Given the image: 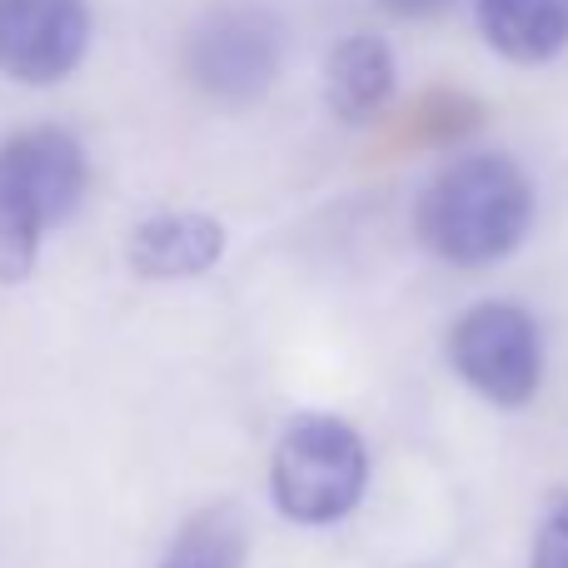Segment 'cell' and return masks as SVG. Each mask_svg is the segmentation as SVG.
<instances>
[{
  "mask_svg": "<svg viewBox=\"0 0 568 568\" xmlns=\"http://www.w3.org/2000/svg\"><path fill=\"white\" fill-rule=\"evenodd\" d=\"M529 568H568V494H559L544 509L534 549H529Z\"/></svg>",
  "mask_w": 568,
  "mask_h": 568,
  "instance_id": "cell-12",
  "label": "cell"
},
{
  "mask_svg": "<svg viewBox=\"0 0 568 568\" xmlns=\"http://www.w3.org/2000/svg\"><path fill=\"white\" fill-rule=\"evenodd\" d=\"M250 559V519L240 504H205L180 524L160 568H245Z\"/></svg>",
  "mask_w": 568,
  "mask_h": 568,
  "instance_id": "cell-10",
  "label": "cell"
},
{
  "mask_svg": "<svg viewBox=\"0 0 568 568\" xmlns=\"http://www.w3.org/2000/svg\"><path fill=\"white\" fill-rule=\"evenodd\" d=\"M0 160H6V170L20 180V190L36 200L45 230L65 225V220L80 210L85 190H90L85 145H80L70 130H60V125L16 130V135L0 145Z\"/></svg>",
  "mask_w": 568,
  "mask_h": 568,
  "instance_id": "cell-6",
  "label": "cell"
},
{
  "mask_svg": "<svg viewBox=\"0 0 568 568\" xmlns=\"http://www.w3.org/2000/svg\"><path fill=\"white\" fill-rule=\"evenodd\" d=\"M225 225L205 210H160L145 215L125 240V265L150 284L200 280L225 260Z\"/></svg>",
  "mask_w": 568,
  "mask_h": 568,
  "instance_id": "cell-7",
  "label": "cell"
},
{
  "mask_svg": "<svg viewBox=\"0 0 568 568\" xmlns=\"http://www.w3.org/2000/svg\"><path fill=\"white\" fill-rule=\"evenodd\" d=\"M85 0H0V75L26 90H50L80 70L90 50Z\"/></svg>",
  "mask_w": 568,
  "mask_h": 568,
  "instance_id": "cell-5",
  "label": "cell"
},
{
  "mask_svg": "<svg viewBox=\"0 0 568 568\" xmlns=\"http://www.w3.org/2000/svg\"><path fill=\"white\" fill-rule=\"evenodd\" d=\"M449 369L469 384L479 399L499 409H524L544 384V334L524 304L484 300L469 304L449 324Z\"/></svg>",
  "mask_w": 568,
  "mask_h": 568,
  "instance_id": "cell-4",
  "label": "cell"
},
{
  "mask_svg": "<svg viewBox=\"0 0 568 568\" xmlns=\"http://www.w3.org/2000/svg\"><path fill=\"white\" fill-rule=\"evenodd\" d=\"M399 85V60L384 36H344L324 60V105L339 125H369L389 110Z\"/></svg>",
  "mask_w": 568,
  "mask_h": 568,
  "instance_id": "cell-8",
  "label": "cell"
},
{
  "mask_svg": "<svg viewBox=\"0 0 568 568\" xmlns=\"http://www.w3.org/2000/svg\"><path fill=\"white\" fill-rule=\"evenodd\" d=\"M36 200L20 190V180L0 160V284H26L40 265V240H45Z\"/></svg>",
  "mask_w": 568,
  "mask_h": 568,
  "instance_id": "cell-11",
  "label": "cell"
},
{
  "mask_svg": "<svg viewBox=\"0 0 568 568\" xmlns=\"http://www.w3.org/2000/svg\"><path fill=\"white\" fill-rule=\"evenodd\" d=\"M379 6L399 20H429V16H444L454 0H379Z\"/></svg>",
  "mask_w": 568,
  "mask_h": 568,
  "instance_id": "cell-13",
  "label": "cell"
},
{
  "mask_svg": "<svg viewBox=\"0 0 568 568\" xmlns=\"http://www.w3.org/2000/svg\"><path fill=\"white\" fill-rule=\"evenodd\" d=\"M369 484V449L359 429L334 414H294L270 454V499L300 529L349 519Z\"/></svg>",
  "mask_w": 568,
  "mask_h": 568,
  "instance_id": "cell-2",
  "label": "cell"
},
{
  "mask_svg": "<svg viewBox=\"0 0 568 568\" xmlns=\"http://www.w3.org/2000/svg\"><path fill=\"white\" fill-rule=\"evenodd\" d=\"M474 20L514 65H549L568 50V0H474Z\"/></svg>",
  "mask_w": 568,
  "mask_h": 568,
  "instance_id": "cell-9",
  "label": "cell"
},
{
  "mask_svg": "<svg viewBox=\"0 0 568 568\" xmlns=\"http://www.w3.org/2000/svg\"><path fill=\"white\" fill-rule=\"evenodd\" d=\"M284 65V26L260 0H230L190 26L185 36V75L200 95L220 105H255L280 80Z\"/></svg>",
  "mask_w": 568,
  "mask_h": 568,
  "instance_id": "cell-3",
  "label": "cell"
},
{
  "mask_svg": "<svg viewBox=\"0 0 568 568\" xmlns=\"http://www.w3.org/2000/svg\"><path fill=\"white\" fill-rule=\"evenodd\" d=\"M534 225V185L524 165L499 150L459 155L424 185L414 205V235L454 270H484L509 260Z\"/></svg>",
  "mask_w": 568,
  "mask_h": 568,
  "instance_id": "cell-1",
  "label": "cell"
}]
</instances>
